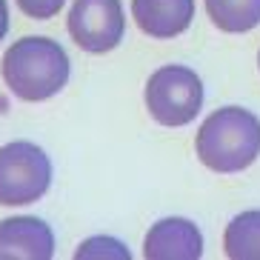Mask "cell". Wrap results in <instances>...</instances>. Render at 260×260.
Wrapping results in <instances>:
<instances>
[{
	"instance_id": "cell-1",
	"label": "cell",
	"mask_w": 260,
	"mask_h": 260,
	"mask_svg": "<svg viewBox=\"0 0 260 260\" xmlns=\"http://www.w3.org/2000/svg\"><path fill=\"white\" fill-rule=\"evenodd\" d=\"M3 83L17 100L43 103L60 94L69 83L72 63L66 49L54 38L26 35L6 49L0 60Z\"/></svg>"
},
{
	"instance_id": "cell-2",
	"label": "cell",
	"mask_w": 260,
	"mask_h": 260,
	"mask_svg": "<svg viewBox=\"0 0 260 260\" xmlns=\"http://www.w3.org/2000/svg\"><path fill=\"white\" fill-rule=\"evenodd\" d=\"M200 163L217 175H237L260 157V117L243 106H220L194 135Z\"/></svg>"
},
{
	"instance_id": "cell-3",
	"label": "cell",
	"mask_w": 260,
	"mask_h": 260,
	"mask_svg": "<svg viewBox=\"0 0 260 260\" xmlns=\"http://www.w3.org/2000/svg\"><path fill=\"white\" fill-rule=\"evenodd\" d=\"M143 98L154 123L180 129L200 115L206 94H203V80L194 69L180 63H166L149 75Z\"/></svg>"
},
{
	"instance_id": "cell-4",
	"label": "cell",
	"mask_w": 260,
	"mask_h": 260,
	"mask_svg": "<svg viewBox=\"0 0 260 260\" xmlns=\"http://www.w3.org/2000/svg\"><path fill=\"white\" fill-rule=\"evenodd\" d=\"M52 186V160L31 140L0 146V206H31Z\"/></svg>"
},
{
	"instance_id": "cell-5",
	"label": "cell",
	"mask_w": 260,
	"mask_h": 260,
	"mask_svg": "<svg viewBox=\"0 0 260 260\" xmlns=\"http://www.w3.org/2000/svg\"><path fill=\"white\" fill-rule=\"evenodd\" d=\"M69 35L89 54H106L120 46L126 15L120 0H75L69 9Z\"/></svg>"
},
{
	"instance_id": "cell-6",
	"label": "cell",
	"mask_w": 260,
	"mask_h": 260,
	"mask_svg": "<svg viewBox=\"0 0 260 260\" xmlns=\"http://www.w3.org/2000/svg\"><path fill=\"white\" fill-rule=\"evenodd\" d=\"M54 232L46 220L17 214L0 220V260H52Z\"/></svg>"
},
{
	"instance_id": "cell-7",
	"label": "cell",
	"mask_w": 260,
	"mask_h": 260,
	"mask_svg": "<svg viewBox=\"0 0 260 260\" xmlns=\"http://www.w3.org/2000/svg\"><path fill=\"white\" fill-rule=\"evenodd\" d=\"M146 260H200L203 235L189 217H163L143 237Z\"/></svg>"
},
{
	"instance_id": "cell-8",
	"label": "cell",
	"mask_w": 260,
	"mask_h": 260,
	"mask_svg": "<svg viewBox=\"0 0 260 260\" xmlns=\"http://www.w3.org/2000/svg\"><path fill=\"white\" fill-rule=\"evenodd\" d=\"M132 20L154 40L183 35L194 20V0H132Z\"/></svg>"
},
{
	"instance_id": "cell-9",
	"label": "cell",
	"mask_w": 260,
	"mask_h": 260,
	"mask_svg": "<svg viewBox=\"0 0 260 260\" xmlns=\"http://www.w3.org/2000/svg\"><path fill=\"white\" fill-rule=\"evenodd\" d=\"M223 254L229 260H260V209L235 214L223 232Z\"/></svg>"
},
{
	"instance_id": "cell-10",
	"label": "cell",
	"mask_w": 260,
	"mask_h": 260,
	"mask_svg": "<svg viewBox=\"0 0 260 260\" xmlns=\"http://www.w3.org/2000/svg\"><path fill=\"white\" fill-rule=\"evenodd\" d=\"M206 15L226 35H243L260 26V0H203Z\"/></svg>"
},
{
	"instance_id": "cell-11",
	"label": "cell",
	"mask_w": 260,
	"mask_h": 260,
	"mask_svg": "<svg viewBox=\"0 0 260 260\" xmlns=\"http://www.w3.org/2000/svg\"><path fill=\"white\" fill-rule=\"evenodd\" d=\"M129 246L109 235L86 237L83 243L75 249V260H129Z\"/></svg>"
},
{
	"instance_id": "cell-12",
	"label": "cell",
	"mask_w": 260,
	"mask_h": 260,
	"mask_svg": "<svg viewBox=\"0 0 260 260\" xmlns=\"http://www.w3.org/2000/svg\"><path fill=\"white\" fill-rule=\"evenodd\" d=\"M15 3L26 17H31V20H52L54 15L63 12V3H66V0H15Z\"/></svg>"
},
{
	"instance_id": "cell-13",
	"label": "cell",
	"mask_w": 260,
	"mask_h": 260,
	"mask_svg": "<svg viewBox=\"0 0 260 260\" xmlns=\"http://www.w3.org/2000/svg\"><path fill=\"white\" fill-rule=\"evenodd\" d=\"M6 35H9V3L0 0V43H3Z\"/></svg>"
},
{
	"instance_id": "cell-14",
	"label": "cell",
	"mask_w": 260,
	"mask_h": 260,
	"mask_svg": "<svg viewBox=\"0 0 260 260\" xmlns=\"http://www.w3.org/2000/svg\"><path fill=\"white\" fill-rule=\"evenodd\" d=\"M257 66H260V52H257Z\"/></svg>"
}]
</instances>
